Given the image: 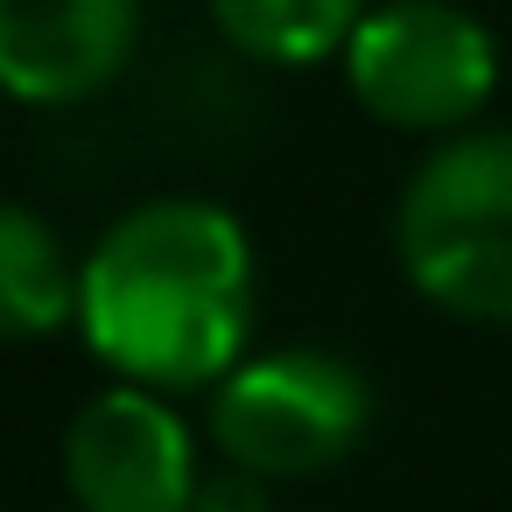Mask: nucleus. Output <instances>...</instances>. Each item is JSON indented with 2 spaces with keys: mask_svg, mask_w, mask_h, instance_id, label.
I'll list each match as a JSON object with an SVG mask.
<instances>
[{
  "mask_svg": "<svg viewBox=\"0 0 512 512\" xmlns=\"http://www.w3.org/2000/svg\"><path fill=\"white\" fill-rule=\"evenodd\" d=\"M253 316V239L211 197L134 204L78 260V337L127 386L211 393L253 351Z\"/></svg>",
  "mask_w": 512,
  "mask_h": 512,
  "instance_id": "1",
  "label": "nucleus"
},
{
  "mask_svg": "<svg viewBox=\"0 0 512 512\" xmlns=\"http://www.w3.org/2000/svg\"><path fill=\"white\" fill-rule=\"evenodd\" d=\"M393 246L435 309L512 323V134L442 141L400 190Z\"/></svg>",
  "mask_w": 512,
  "mask_h": 512,
  "instance_id": "2",
  "label": "nucleus"
},
{
  "mask_svg": "<svg viewBox=\"0 0 512 512\" xmlns=\"http://www.w3.org/2000/svg\"><path fill=\"white\" fill-rule=\"evenodd\" d=\"M365 428H372L365 372L316 344L246 351L211 386V449L260 484L337 470L365 442Z\"/></svg>",
  "mask_w": 512,
  "mask_h": 512,
  "instance_id": "3",
  "label": "nucleus"
},
{
  "mask_svg": "<svg viewBox=\"0 0 512 512\" xmlns=\"http://www.w3.org/2000/svg\"><path fill=\"white\" fill-rule=\"evenodd\" d=\"M344 78L379 127L449 134L484 113L498 85V43L456 0H386L351 29Z\"/></svg>",
  "mask_w": 512,
  "mask_h": 512,
  "instance_id": "4",
  "label": "nucleus"
},
{
  "mask_svg": "<svg viewBox=\"0 0 512 512\" xmlns=\"http://www.w3.org/2000/svg\"><path fill=\"white\" fill-rule=\"evenodd\" d=\"M64 484L78 512H190L197 505V435L155 386H106L71 414Z\"/></svg>",
  "mask_w": 512,
  "mask_h": 512,
  "instance_id": "5",
  "label": "nucleus"
},
{
  "mask_svg": "<svg viewBox=\"0 0 512 512\" xmlns=\"http://www.w3.org/2000/svg\"><path fill=\"white\" fill-rule=\"evenodd\" d=\"M141 50V0H0V92L85 106Z\"/></svg>",
  "mask_w": 512,
  "mask_h": 512,
  "instance_id": "6",
  "label": "nucleus"
},
{
  "mask_svg": "<svg viewBox=\"0 0 512 512\" xmlns=\"http://www.w3.org/2000/svg\"><path fill=\"white\" fill-rule=\"evenodd\" d=\"M78 323V260L57 225L0 197V344H36Z\"/></svg>",
  "mask_w": 512,
  "mask_h": 512,
  "instance_id": "7",
  "label": "nucleus"
},
{
  "mask_svg": "<svg viewBox=\"0 0 512 512\" xmlns=\"http://www.w3.org/2000/svg\"><path fill=\"white\" fill-rule=\"evenodd\" d=\"M218 36L260 64H323L344 57L351 29L365 22V0H204Z\"/></svg>",
  "mask_w": 512,
  "mask_h": 512,
  "instance_id": "8",
  "label": "nucleus"
},
{
  "mask_svg": "<svg viewBox=\"0 0 512 512\" xmlns=\"http://www.w3.org/2000/svg\"><path fill=\"white\" fill-rule=\"evenodd\" d=\"M190 512H267V484L225 463V477L197 484V505H190Z\"/></svg>",
  "mask_w": 512,
  "mask_h": 512,
  "instance_id": "9",
  "label": "nucleus"
}]
</instances>
